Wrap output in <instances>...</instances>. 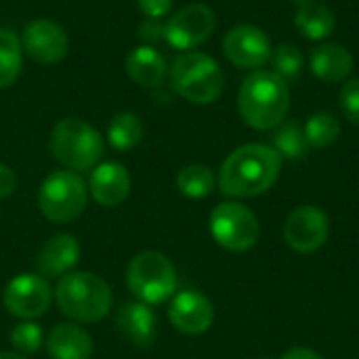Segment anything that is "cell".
I'll list each match as a JSON object with an SVG mask.
<instances>
[{
    "label": "cell",
    "instance_id": "2e32d148",
    "mask_svg": "<svg viewBox=\"0 0 359 359\" xmlns=\"http://www.w3.org/2000/svg\"><path fill=\"white\" fill-rule=\"evenodd\" d=\"M116 330L130 345L149 349L156 343V316L145 303H124L116 316Z\"/></svg>",
    "mask_w": 359,
    "mask_h": 359
},
{
    "label": "cell",
    "instance_id": "3957f363",
    "mask_svg": "<svg viewBox=\"0 0 359 359\" xmlns=\"http://www.w3.org/2000/svg\"><path fill=\"white\" fill-rule=\"evenodd\" d=\"M53 297L59 311L80 324H95L103 320L114 305L109 284L90 271H69L61 276Z\"/></svg>",
    "mask_w": 359,
    "mask_h": 359
},
{
    "label": "cell",
    "instance_id": "d4e9b609",
    "mask_svg": "<svg viewBox=\"0 0 359 359\" xmlns=\"http://www.w3.org/2000/svg\"><path fill=\"white\" fill-rule=\"evenodd\" d=\"M303 130H305L309 147L324 149V147H330L341 137V122L330 111H318L305 122Z\"/></svg>",
    "mask_w": 359,
    "mask_h": 359
},
{
    "label": "cell",
    "instance_id": "e0dca14e",
    "mask_svg": "<svg viewBox=\"0 0 359 359\" xmlns=\"http://www.w3.org/2000/svg\"><path fill=\"white\" fill-rule=\"evenodd\" d=\"M80 252V242L72 233H57L40 248L36 267L42 278H61L78 265Z\"/></svg>",
    "mask_w": 359,
    "mask_h": 359
},
{
    "label": "cell",
    "instance_id": "d6a6232c",
    "mask_svg": "<svg viewBox=\"0 0 359 359\" xmlns=\"http://www.w3.org/2000/svg\"><path fill=\"white\" fill-rule=\"evenodd\" d=\"M282 359H324L318 351L313 349H307V347H294L290 351H286Z\"/></svg>",
    "mask_w": 359,
    "mask_h": 359
},
{
    "label": "cell",
    "instance_id": "30bf717a",
    "mask_svg": "<svg viewBox=\"0 0 359 359\" xmlns=\"http://www.w3.org/2000/svg\"><path fill=\"white\" fill-rule=\"evenodd\" d=\"M2 301L11 316L27 322L48 311L53 303V290L46 278L36 273H21L6 284Z\"/></svg>",
    "mask_w": 359,
    "mask_h": 359
},
{
    "label": "cell",
    "instance_id": "e575fe53",
    "mask_svg": "<svg viewBox=\"0 0 359 359\" xmlns=\"http://www.w3.org/2000/svg\"><path fill=\"white\" fill-rule=\"evenodd\" d=\"M299 2H301V0H299Z\"/></svg>",
    "mask_w": 359,
    "mask_h": 359
},
{
    "label": "cell",
    "instance_id": "1f68e13d",
    "mask_svg": "<svg viewBox=\"0 0 359 359\" xmlns=\"http://www.w3.org/2000/svg\"><path fill=\"white\" fill-rule=\"evenodd\" d=\"M141 38H145V40H160V38H164V25H160L156 19H147L143 25H141Z\"/></svg>",
    "mask_w": 359,
    "mask_h": 359
},
{
    "label": "cell",
    "instance_id": "9a60e30c",
    "mask_svg": "<svg viewBox=\"0 0 359 359\" xmlns=\"http://www.w3.org/2000/svg\"><path fill=\"white\" fill-rule=\"evenodd\" d=\"M88 191L93 194L97 204L105 208H116L130 194V175L118 162L97 164L88 181Z\"/></svg>",
    "mask_w": 359,
    "mask_h": 359
},
{
    "label": "cell",
    "instance_id": "6da1fadb",
    "mask_svg": "<svg viewBox=\"0 0 359 359\" xmlns=\"http://www.w3.org/2000/svg\"><path fill=\"white\" fill-rule=\"evenodd\" d=\"M282 170L280 154L261 143L233 149L219 170V189L229 198H257L273 187Z\"/></svg>",
    "mask_w": 359,
    "mask_h": 359
},
{
    "label": "cell",
    "instance_id": "484cf974",
    "mask_svg": "<svg viewBox=\"0 0 359 359\" xmlns=\"http://www.w3.org/2000/svg\"><path fill=\"white\" fill-rule=\"evenodd\" d=\"M273 149L280 154V158L286 160H301L309 151V143L305 137V130L299 122H286L278 126L273 135Z\"/></svg>",
    "mask_w": 359,
    "mask_h": 359
},
{
    "label": "cell",
    "instance_id": "ac0fdd59",
    "mask_svg": "<svg viewBox=\"0 0 359 359\" xmlns=\"http://www.w3.org/2000/svg\"><path fill=\"white\" fill-rule=\"evenodd\" d=\"M126 74L135 84L143 88H158L166 80L168 65H166L164 55L158 48H154L151 44H143L128 53Z\"/></svg>",
    "mask_w": 359,
    "mask_h": 359
},
{
    "label": "cell",
    "instance_id": "5bb4252c",
    "mask_svg": "<svg viewBox=\"0 0 359 359\" xmlns=\"http://www.w3.org/2000/svg\"><path fill=\"white\" fill-rule=\"evenodd\" d=\"M168 320L183 334H204L215 322V307L202 292L183 290L172 297L168 307Z\"/></svg>",
    "mask_w": 359,
    "mask_h": 359
},
{
    "label": "cell",
    "instance_id": "44dd1931",
    "mask_svg": "<svg viewBox=\"0 0 359 359\" xmlns=\"http://www.w3.org/2000/svg\"><path fill=\"white\" fill-rule=\"evenodd\" d=\"M294 25L307 40H326L337 27V17L322 0H301L294 13Z\"/></svg>",
    "mask_w": 359,
    "mask_h": 359
},
{
    "label": "cell",
    "instance_id": "4fadbf2b",
    "mask_svg": "<svg viewBox=\"0 0 359 359\" xmlns=\"http://www.w3.org/2000/svg\"><path fill=\"white\" fill-rule=\"evenodd\" d=\"M223 53L240 69H259L271 57V42L261 27L242 23L225 34Z\"/></svg>",
    "mask_w": 359,
    "mask_h": 359
},
{
    "label": "cell",
    "instance_id": "5b68a950",
    "mask_svg": "<svg viewBox=\"0 0 359 359\" xmlns=\"http://www.w3.org/2000/svg\"><path fill=\"white\" fill-rule=\"evenodd\" d=\"M50 154L67 170L82 172L99 164L103 156V139L95 126L80 118H63L50 133Z\"/></svg>",
    "mask_w": 359,
    "mask_h": 359
},
{
    "label": "cell",
    "instance_id": "52a82bcc",
    "mask_svg": "<svg viewBox=\"0 0 359 359\" xmlns=\"http://www.w3.org/2000/svg\"><path fill=\"white\" fill-rule=\"evenodd\" d=\"M88 200V187L84 179L74 170H55L50 172L38 191L40 212L53 223H69L76 221Z\"/></svg>",
    "mask_w": 359,
    "mask_h": 359
},
{
    "label": "cell",
    "instance_id": "d590c367",
    "mask_svg": "<svg viewBox=\"0 0 359 359\" xmlns=\"http://www.w3.org/2000/svg\"><path fill=\"white\" fill-rule=\"evenodd\" d=\"M267 359H269V358H267Z\"/></svg>",
    "mask_w": 359,
    "mask_h": 359
},
{
    "label": "cell",
    "instance_id": "4316f807",
    "mask_svg": "<svg viewBox=\"0 0 359 359\" xmlns=\"http://www.w3.org/2000/svg\"><path fill=\"white\" fill-rule=\"evenodd\" d=\"M271 65L273 74H278L284 82H292L303 72V55L294 44H280L271 50Z\"/></svg>",
    "mask_w": 359,
    "mask_h": 359
},
{
    "label": "cell",
    "instance_id": "83f0119b",
    "mask_svg": "<svg viewBox=\"0 0 359 359\" xmlns=\"http://www.w3.org/2000/svg\"><path fill=\"white\" fill-rule=\"evenodd\" d=\"M11 345L17 349V351H21V353H34V351H38L42 345H44V332H42V328L36 324V322H32V320H27V322H21V324H17L13 330H11Z\"/></svg>",
    "mask_w": 359,
    "mask_h": 359
},
{
    "label": "cell",
    "instance_id": "8992f818",
    "mask_svg": "<svg viewBox=\"0 0 359 359\" xmlns=\"http://www.w3.org/2000/svg\"><path fill=\"white\" fill-rule=\"evenodd\" d=\"M126 286L139 303L162 305L177 292V269L166 255L145 250L128 263Z\"/></svg>",
    "mask_w": 359,
    "mask_h": 359
},
{
    "label": "cell",
    "instance_id": "9c48e42d",
    "mask_svg": "<svg viewBox=\"0 0 359 359\" xmlns=\"http://www.w3.org/2000/svg\"><path fill=\"white\" fill-rule=\"evenodd\" d=\"M217 27L215 11L202 2L187 4L179 8L164 25V40L175 48L189 53L191 48L204 44Z\"/></svg>",
    "mask_w": 359,
    "mask_h": 359
},
{
    "label": "cell",
    "instance_id": "f546056e",
    "mask_svg": "<svg viewBox=\"0 0 359 359\" xmlns=\"http://www.w3.org/2000/svg\"><path fill=\"white\" fill-rule=\"evenodd\" d=\"M137 4L147 19H156V21L168 15L172 8V0H137Z\"/></svg>",
    "mask_w": 359,
    "mask_h": 359
},
{
    "label": "cell",
    "instance_id": "8fae6325",
    "mask_svg": "<svg viewBox=\"0 0 359 359\" xmlns=\"http://www.w3.org/2000/svg\"><path fill=\"white\" fill-rule=\"evenodd\" d=\"M330 236V219L320 206H299L284 223V242L288 248L301 255H311L320 250Z\"/></svg>",
    "mask_w": 359,
    "mask_h": 359
},
{
    "label": "cell",
    "instance_id": "277c9868",
    "mask_svg": "<svg viewBox=\"0 0 359 359\" xmlns=\"http://www.w3.org/2000/svg\"><path fill=\"white\" fill-rule=\"evenodd\" d=\"M170 84L179 97L196 105L215 103L225 86L221 65L206 53L189 50L170 65Z\"/></svg>",
    "mask_w": 359,
    "mask_h": 359
},
{
    "label": "cell",
    "instance_id": "4dcf8cb0",
    "mask_svg": "<svg viewBox=\"0 0 359 359\" xmlns=\"http://www.w3.org/2000/svg\"><path fill=\"white\" fill-rule=\"evenodd\" d=\"M17 189V175L11 166L0 162V200L13 196Z\"/></svg>",
    "mask_w": 359,
    "mask_h": 359
},
{
    "label": "cell",
    "instance_id": "cb8c5ba5",
    "mask_svg": "<svg viewBox=\"0 0 359 359\" xmlns=\"http://www.w3.org/2000/svg\"><path fill=\"white\" fill-rule=\"evenodd\" d=\"M217 179L215 172L204 164H189L179 170L177 175V189L191 200L208 198L215 191Z\"/></svg>",
    "mask_w": 359,
    "mask_h": 359
},
{
    "label": "cell",
    "instance_id": "ba28073f",
    "mask_svg": "<svg viewBox=\"0 0 359 359\" xmlns=\"http://www.w3.org/2000/svg\"><path fill=\"white\" fill-rule=\"evenodd\" d=\"M208 225L215 242L229 252L250 250L261 236V225L255 212L240 202H223L215 206Z\"/></svg>",
    "mask_w": 359,
    "mask_h": 359
},
{
    "label": "cell",
    "instance_id": "836d02e7",
    "mask_svg": "<svg viewBox=\"0 0 359 359\" xmlns=\"http://www.w3.org/2000/svg\"><path fill=\"white\" fill-rule=\"evenodd\" d=\"M0 359H25L23 355H19V353H13V351H2L0 353Z\"/></svg>",
    "mask_w": 359,
    "mask_h": 359
},
{
    "label": "cell",
    "instance_id": "7a4b0ae2",
    "mask_svg": "<svg viewBox=\"0 0 359 359\" xmlns=\"http://www.w3.org/2000/svg\"><path fill=\"white\" fill-rule=\"evenodd\" d=\"M238 109L242 120L255 130L278 128L290 109L288 82L273 72L255 69L240 84Z\"/></svg>",
    "mask_w": 359,
    "mask_h": 359
},
{
    "label": "cell",
    "instance_id": "f1b7e54d",
    "mask_svg": "<svg viewBox=\"0 0 359 359\" xmlns=\"http://www.w3.org/2000/svg\"><path fill=\"white\" fill-rule=\"evenodd\" d=\"M339 105L341 111L345 114V118L359 126V78L347 80L339 93Z\"/></svg>",
    "mask_w": 359,
    "mask_h": 359
},
{
    "label": "cell",
    "instance_id": "7402d4cb",
    "mask_svg": "<svg viewBox=\"0 0 359 359\" xmlns=\"http://www.w3.org/2000/svg\"><path fill=\"white\" fill-rule=\"evenodd\" d=\"M143 139V122L133 111H120L111 118L107 126V141L118 151H128L137 147Z\"/></svg>",
    "mask_w": 359,
    "mask_h": 359
},
{
    "label": "cell",
    "instance_id": "603a6c76",
    "mask_svg": "<svg viewBox=\"0 0 359 359\" xmlns=\"http://www.w3.org/2000/svg\"><path fill=\"white\" fill-rule=\"evenodd\" d=\"M23 65V48L17 34L0 27V88H8L17 82Z\"/></svg>",
    "mask_w": 359,
    "mask_h": 359
},
{
    "label": "cell",
    "instance_id": "7c38bea8",
    "mask_svg": "<svg viewBox=\"0 0 359 359\" xmlns=\"http://www.w3.org/2000/svg\"><path fill=\"white\" fill-rule=\"evenodd\" d=\"M19 40H21L23 53L42 65H55L63 61L69 50L67 32L57 21H50V19L29 21L23 27Z\"/></svg>",
    "mask_w": 359,
    "mask_h": 359
},
{
    "label": "cell",
    "instance_id": "ffe728a7",
    "mask_svg": "<svg viewBox=\"0 0 359 359\" xmlns=\"http://www.w3.org/2000/svg\"><path fill=\"white\" fill-rule=\"evenodd\" d=\"M46 351L53 359H90L93 339L76 324H57L46 339Z\"/></svg>",
    "mask_w": 359,
    "mask_h": 359
},
{
    "label": "cell",
    "instance_id": "d6986e66",
    "mask_svg": "<svg viewBox=\"0 0 359 359\" xmlns=\"http://www.w3.org/2000/svg\"><path fill=\"white\" fill-rule=\"evenodd\" d=\"M311 72L320 82H343L353 72V55L339 42H324L311 50Z\"/></svg>",
    "mask_w": 359,
    "mask_h": 359
}]
</instances>
